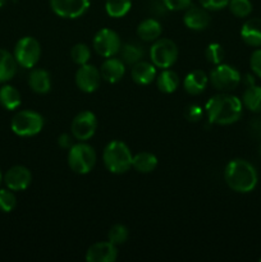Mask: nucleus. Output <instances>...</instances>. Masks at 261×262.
<instances>
[{"label":"nucleus","mask_w":261,"mask_h":262,"mask_svg":"<svg viewBox=\"0 0 261 262\" xmlns=\"http://www.w3.org/2000/svg\"><path fill=\"white\" fill-rule=\"evenodd\" d=\"M205 113L210 123L216 125H230L241 119L243 113L242 100L229 92H220L207 100Z\"/></svg>","instance_id":"nucleus-1"},{"label":"nucleus","mask_w":261,"mask_h":262,"mask_svg":"<svg viewBox=\"0 0 261 262\" xmlns=\"http://www.w3.org/2000/svg\"><path fill=\"white\" fill-rule=\"evenodd\" d=\"M224 181L232 191L237 193H250L256 188L258 182L257 171L250 161L234 159L224 169Z\"/></svg>","instance_id":"nucleus-2"},{"label":"nucleus","mask_w":261,"mask_h":262,"mask_svg":"<svg viewBox=\"0 0 261 262\" xmlns=\"http://www.w3.org/2000/svg\"><path fill=\"white\" fill-rule=\"evenodd\" d=\"M133 155L129 147L122 141H112L102 151V163L107 171L113 174H124L132 168Z\"/></svg>","instance_id":"nucleus-3"},{"label":"nucleus","mask_w":261,"mask_h":262,"mask_svg":"<svg viewBox=\"0 0 261 262\" xmlns=\"http://www.w3.org/2000/svg\"><path fill=\"white\" fill-rule=\"evenodd\" d=\"M96 152L94 147L86 142L72 145L68 150V165L73 173L84 176L89 174L96 165Z\"/></svg>","instance_id":"nucleus-4"},{"label":"nucleus","mask_w":261,"mask_h":262,"mask_svg":"<svg viewBox=\"0 0 261 262\" xmlns=\"http://www.w3.org/2000/svg\"><path fill=\"white\" fill-rule=\"evenodd\" d=\"M44 124L45 120L40 113L27 109L15 113L10 122V128L19 137H33L42 130Z\"/></svg>","instance_id":"nucleus-5"},{"label":"nucleus","mask_w":261,"mask_h":262,"mask_svg":"<svg viewBox=\"0 0 261 262\" xmlns=\"http://www.w3.org/2000/svg\"><path fill=\"white\" fill-rule=\"evenodd\" d=\"M209 82L216 91L230 92L240 86L242 76L234 67L220 63L210 72Z\"/></svg>","instance_id":"nucleus-6"},{"label":"nucleus","mask_w":261,"mask_h":262,"mask_svg":"<svg viewBox=\"0 0 261 262\" xmlns=\"http://www.w3.org/2000/svg\"><path fill=\"white\" fill-rule=\"evenodd\" d=\"M178 46L169 38H158L150 49L151 63L160 69L170 68L178 59Z\"/></svg>","instance_id":"nucleus-7"},{"label":"nucleus","mask_w":261,"mask_h":262,"mask_svg":"<svg viewBox=\"0 0 261 262\" xmlns=\"http://www.w3.org/2000/svg\"><path fill=\"white\" fill-rule=\"evenodd\" d=\"M13 55H14V59L18 66L22 67V68H35V66L38 63L41 58L40 42L35 37L25 36V37L19 38L17 41Z\"/></svg>","instance_id":"nucleus-8"},{"label":"nucleus","mask_w":261,"mask_h":262,"mask_svg":"<svg viewBox=\"0 0 261 262\" xmlns=\"http://www.w3.org/2000/svg\"><path fill=\"white\" fill-rule=\"evenodd\" d=\"M92 46L100 56L106 59L115 56L119 53L122 42H120L119 35L115 31L110 30V28H101L95 35Z\"/></svg>","instance_id":"nucleus-9"},{"label":"nucleus","mask_w":261,"mask_h":262,"mask_svg":"<svg viewBox=\"0 0 261 262\" xmlns=\"http://www.w3.org/2000/svg\"><path fill=\"white\" fill-rule=\"evenodd\" d=\"M97 129V119L96 115L92 112L84 110L78 113L73 118L71 124L72 137L78 140L79 142H86L92 136L95 135Z\"/></svg>","instance_id":"nucleus-10"},{"label":"nucleus","mask_w":261,"mask_h":262,"mask_svg":"<svg viewBox=\"0 0 261 262\" xmlns=\"http://www.w3.org/2000/svg\"><path fill=\"white\" fill-rule=\"evenodd\" d=\"M54 14L64 19H77L87 13L90 0H50Z\"/></svg>","instance_id":"nucleus-11"},{"label":"nucleus","mask_w":261,"mask_h":262,"mask_svg":"<svg viewBox=\"0 0 261 262\" xmlns=\"http://www.w3.org/2000/svg\"><path fill=\"white\" fill-rule=\"evenodd\" d=\"M101 79L100 69L89 63L79 66V68L76 72V76H74L76 86L86 94H92V92L96 91L100 87Z\"/></svg>","instance_id":"nucleus-12"},{"label":"nucleus","mask_w":261,"mask_h":262,"mask_svg":"<svg viewBox=\"0 0 261 262\" xmlns=\"http://www.w3.org/2000/svg\"><path fill=\"white\" fill-rule=\"evenodd\" d=\"M3 182L7 188L14 192L25 191L32 183V173L28 168L23 165H14L8 169L3 177Z\"/></svg>","instance_id":"nucleus-13"},{"label":"nucleus","mask_w":261,"mask_h":262,"mask_svg":"<svg viewBox=\"0 0 261 262\" xmlns=\"http://www.w3.org/2000/svg\"><path fill=\"white\" fill-rule=\"evenodd\" d=\"M183 22L187 28L192 31H204L211 23V17L209 14V10L204 7H196V5H189L186 9L183 15Z\"/></svg>","instance_id":"nucleus-14"},{"label":"nucleus","mask_w":261,"mask_h":262,"mask_svg":"<svg viewBox=\"0 0 261 262\" xmlns=\"http://www.w3.org/2000/svg\"><path fill=\"white\" fill-rule=\"evenodd\" d=\"M84 258L89 262H114L118 258V248L109 241L94 243L87 250Z\"/></svg>","instance_id":"nucleus-15"},{"label":"nucleus","mask_w":261,"mask_h":262,"mask_svg":"<svg viewBox=\"0 0 261 262\" xmlns=\"http://www.w3.org/2000/svg\"><path fill=\"white\" fill-rule=\"evenodd\" d=\"M101 78L107 83H117L122 81L125 74V64L119 58H106L100 67Z\"/></svg>","instance_id":"nucleus-16"},{"label":"nucleus","mask_w":261,"mask_h":262,"mask_svg":"<svg viewBox=\"0 0 261 262\" xmlns=\"http://www.w3.org/2000/svg\"><path fill=\"white\" fill-rule=\"evenodd\" d=\"M130 78L140 86H147L156 79V67L151 61L140 60L132 66Z\"/></svg>","instance_id":"nucleus-17"},{"label":"nucleus","mask_w":261,"mask_h":262,"mask_svg":"<svg viewBox=\"0 0 261 262\" xmlns=\"http://www.w3.org/2000/svg\"><path fill=\"white\" fill-rule=\"evenodd\" d=\"M207 83H209V77L204 71H192L184 77L183 79V89L187 94L192 96L201 95L206 90Z\"/></svg>","instance_id":"nucleus-18"},{"label":"nucleus","mask_w":261,"mask_h":262,"mask_svg":"<svg viewBox=\"0 0 261 262\" xmlns=\"http://www.w3.org/2000/svg\"><path fill=\"white\" fill-rule=\"evenodd\" d=\"M241 38L252 48H261V18H251L241 28Z\"/></svg>","instance_id":"nucleus-19"},{"label":"nucleus","mask_w":261,"mask_h":262,"mask_svg":"<svg viewBox=\"0 0 261 262\" xmlns=\"http://www.w3.org/2000/svg\"><path fill=\"white\" fill-rule=\"evenodd\" d=\"M28 86L35 94H48L51 90V78L49 72L41 68H32L30 76H28Z\"/></svg>","instance_id":"nucleus-20"},{"label":"nucleus","mask_w":261,"mask_h":262,"mask_svg":"<svg viewBox=\"0 0 261 262\" xmlns=\"http://www.w3.org/2000/svg\"><path fill=\"white\" fill-rule=\"evenodd\" d=\"M161 32H163V28H161L160 22L154 18L142 20L137 27V36L146 42H154L160 38Z\"/></svg>","instance_id":"nucleus-21"},{"label":"nucleus","mask_w":261,"mask_h":262,"mask_svg":"<svg viewBox=\"0 0 261 262\" xmlns=\"http://www.w3.org/2000/svg\"><path fill=\"white\" fill-rule=\"evenodd\" d=\"M179 84H181L179 76L169 68L163 69L161 73L156 76V86H158L159 91H161L163 94H173L177 91Z\"/></svg>","instance_id":"nucleus-22"},{"label":"nucleus","mask_w":261,"mask_h":262,"mask_svg":"<svg viewBox=\"0 0 261 262\" xmlns=\"http://www.w3.org/2000/svg\"><path fill=\"white\" fill-rule=\"evenodd\" d=\"M18 64L14 55L8 50L0 49V83L9 82L17 73Z\"/></svg>","instance_id":"nucleus-23"},{"label":"nucleus","mask_w":261,"mask_h":262,"mask_svg":"<svg viewBox=\"0 0 261 262\" xmlns=\"http://www.w3.org/2000/svg\"><path fill=\"white\" fill-rule=\"evenodd\" d=\"M156 166H158V158L154 154L142 151V152H138L136 155H133L132 168L136 171H138V173H153L156 169Z\"/></svg>","instance_id":"nucleus-24"},{"label":"nucleus","mask_w":261,"mask_h":262,"mask_svg":"<svg viewBox=\"0 0 261 262\" xmlns=\"http://www.w3.org/2000/svg\"><path fill=\"white\" fill-rule=\"evenodd\" d=\"M20 92L15 89L14 86H10V84H4V86L0 89V105H2L4 109L13 110L18 109L20 106Z\"/></svg>","instance_id":"nucleus-25"},{"label":"nucleus","mask_w":261,"mask_h":262,"mask_svg":"<svg viewBox=\"0 0 261 262\" xmlns=\"http://www.w3.org/2000/svg\"><path fill=\"white\" fill-rule=\"evenodd\" d=\"M242 104L252 113H261V87L252 84L247 86L242 95Z\"/></svg>","instance_id":"nucleus-26"},{"label":"nucleus","mask_w":261,"mask_h":262,"mask_svg":"<svg viewBox=\"0 0 261 262\" xmlns=\"http://www.w3.org/2000/svg\"><path fill=\"white\" fill-rule=\"evenodd\" d=\"M132 8V0H106L105 12L112 18H122L128 14Z\"/></svg>","instance_id":"nucleus-27"},{"label":"nucleus","mask_w":261,"mask_h":262,"mask_svg":"<svg viewBox=\"0 0 261 262\" xmlns=\"http://www.w3.org/2000/svg\"><path fill=\"white\" fill-rule=\"evenodd\" d=\"M119 53L120 59L124 61V64H128V66H133V64L142 60L143 58L142 48L136 45V43H125V45L120 48Z\"/></svg>","instance_id":"nucleus-28"},{"label":"nucleus","mask_w":261,"mask_h":262,"mask_svg":"<svg viewBox=\"0 0 261 262\" xmlns=\"http://www.w3.org/2000/svg\"><path fill=\"white\" fill-rule=\"evenodd\" d=\"M230 13L237 18H247L252 13V3L250 0H229Z\"/></svg>","instance_id":"nucleus-29"},{"label":"nucleus","mask_w":261,"mask_h":262,"mask_svg":"<svg viewBox=\"0 0 261 262\" xmlns=\"http://www.w3.org/2000/svg\"><path fill=\"white\" fill-rule=\"evenodd\" d=\"M128 237H129V230L123 224L113 225L109 232H107V241L117 246V247L120 245H124L127 242Z\"/></svg>","instance_id":"nucleus-30"},{"label":"nucleus","mask_w":261,"mask_h":262,"mask_svg":"<svg viewBox=\"0 0 261 262\" xmlns=\"http://www.w3.org/2000/svg\"><path fill=\"white\" fill-rule=\"evenodd\" d=\"M71 58L77 66H83V64L89 63L90 58H91V50L86 43H76L71 49Z\"/></svg>","instance_id":"nucleus-31"},{"label":"nucleus","mask_w":261,"mask_h":262,"mask_svg":"<svg viewBox=\"0 0 261 262\" xmlns=\"http://www.w3.org/2000/svg\"><path fill=\"white\" fill-rule=\"evenodd\" d=\"M17 206V197L14 191L9 188L0 189V211L2 212H12Z\"/></svg>","instance_id":"nucleus-32"},{"label":"nucleus","mask_w":261,"mask_h":262,"mask_svg":"<svg viewBox=\"0 0 261 262\" xmlns=\"http://www.w3.org/2000/svg\"><path fill=\"white\" fill-rule=\"evenodd\" d=\"M224 55H225L224 49H223V46L217 42L210 43V45L206 48V50H205V56H206L207 61L214 64V66H217V64L223 63V60H224Z\"/></svg>","instance_id":"nucleus-33"},{"label":"nucleus","mask_w":261,"mask_h":262,"mask_svg":"<svg viewBox=\"0 0 261 262\" xmlns=\"http://www.w3.org/2000/svg\"><path fill=\"white\" fill-rule=\"evenodd\" d=\"M250 68L253 76L261 78V48L256 49L250 58Z\"/></svg>","instance_id":"nucleus-34"},{"label":"nucleus","mask_w":261,"mask_h":262,"mask_svg":"<svg viewBox=\"0 0 261 262\" xmlns=\"http://www.w3.org/2000/svg\"><path fill=\"white\" fill-rule=\"evenodd\" d=\"M200 5L207 10H222L228 7L229 0H199Z\"/></svg>","instance_id":"nucleus-35"},{"label":"nucleus","mask_w":261,"mask_h":262,"mask_svg":"<svg viewBox=\"0 0 261 262\" xmlns=\"http://www.w3.org/2000/svg\"><path fill=\"white\" fill-rule=\"evenodd\" d=\"M161 2L168 10L178 12V10L187 9L191 5L192 0H161Z\"/></svg>","instance_id":"nucleus-36"},{"label":"nucleus","mask_w":261,"mask_h":262,"mask_svg":"<svg viewBox=\"0 0 261 262\" xmlns=\"http://www.w3.org/2000/svg\"><path fill=\"white\" fill-rule=\"evenodd\" d=\"M184 114H186V118L189 122H199L204 117V110L199 105H189Z\"/></svg>","instance_id":"nucleus-37"},{"label":"nucleus","mask_w":261,"mask_h":262,"mask_svg":"<svg viewBox=\"0 0 261 262\" xmlns=\"http://www.w3.org/2000/svg\"><path fill=\"white\" fill-rule=\"evenodd\" d=\"M58 145L61 148H71L72 147V136H69L68 133H63V135L59 136L58 138Z\"/></svg>","instance_id":"nucleus-38"},{"label":"nucleus","mask_w":261,"mask_h":262,"mask_svg":"<svg viewBox=\"0 0 261 262\" xmlns=\"http://www.w3.org/2000/svg\"><path fill=\"white\" fill-rule=\"evenodd\" d=\"M243 82H245L247 86H252V84H255V78H253L252 74H246L245 78H243Z\"/></svg>","instance_id":"nucleus-39"},{"label":"nucleus","mask_w":261,"mask_h":262,"mask_svg":"<svg viewBox=\"0 0 261 262\" xmlns=\"http://www.w3.org/2000/svg\"><path fill=\"white\" fill-rule=\"evenodd\" d=\"M4 4H5V0H0V8H2Z\"/></svg>","instance_id":"nucleus-40"},{"label":"nucleus","mask_w":261,"mask_h":262,"mask_svg":"<svg viewBox=\"0 0 261 262\" xmlns=\"http://www.w3.org/2000/svg\"><path fill=\"white\" fill-rule=\"evenodd\" d=\"M3 183V174H2V170H0V184Z\"/></svg>","instance_id":"nucleus-41"},{"label":"nucleus","mask_w":261,"mask_h":262,"mask_svg":"<svg viewBox=\"0 0 261 262\" xmlns=\"http://www.w3.org/2000/svg\"><path fill=\"white\" fill-rule=\"evenodd\" d=\"M258 155L261 156V145H260V147H258Z\"/></svg>","instance_id":"nucleus-42"},{"label":"nucleus","mask_w":261,"mask_h":262,"mask_svg":"<svg viewBox=\"0 0 261 262\" xmlns=\"http://www.w3.org/2000/svg\"><path fill=\"white\" fill-rule=\"evenodd\" d=\"M260 261H261V260H260Z\"/></svg>","instance_id":"nucleus-43"}]
</instances>
